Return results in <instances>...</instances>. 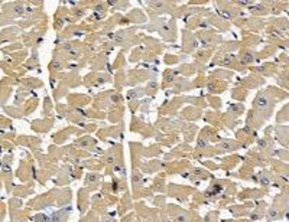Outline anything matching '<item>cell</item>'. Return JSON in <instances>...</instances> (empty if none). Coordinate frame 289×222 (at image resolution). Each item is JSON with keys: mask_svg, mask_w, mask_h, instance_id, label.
Listing matches in <instances>:
<instances>
[{"mask_svg": "<svg viewBox=\"0 0 289 222\" xmlns=\"http://www.w3.org/2000/svg\"><path fill=\"white\" fill-rule=\"evenodd\" d=\"M254 105H256L257 108H263V107L266 105V100H264L263 97H259V98L254 101Z\"/></svg>", "mask_w": 289, "mask_h": 222, "instance_id": "6da1fadb", "label": "cell"}]
</instances>
